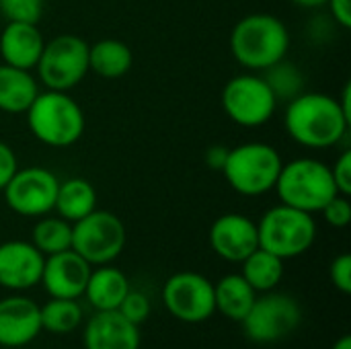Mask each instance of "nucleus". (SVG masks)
Masks as SVG:
<instances>
[{
	"instance_id": "a878e982",
	"label": "nucleus",
	"mask_w": 351,
	"mask_h": 349,
	"mask_svg": "<svg viewBox=\"0 0 351 349\" xmlns=\"http://www.w3.org/2000/svg\"><path fill=\"white\" fill-rule=\"evenodd\" d=\"M41 309V329L53 335L76 331L84 321V311L76 298H49Z\"/></svg>"
},
{
	"instance_id": "f8f14e48",
	"label": "nucleus",
	"mask_w": 351,
	"mask_h": 349,
	"mask_svg": "<svg viewBox=\"0 0 351 349\" xmlns=\"http://www.w3.org/2000/svg\"><path fill=\"white\" fill-rule=\"evenodd\" d=\"M60 179L43 167L16 169L2 189L6 206L25 218H41L53 212Z\"/></svg>"
},
{
	"instance_id": "4468645a",
	"label": "nucleus",
	"mask_w": 351,
	"mask_h": 349,
	"mask_svg": "<svg viewBox=\"0 0 351 349\" xmlns=\"http://www.w3.org/2000/svg\"><path fill=\"white\" fill-rule=\"evenodd\" d=\"M210 247L220 259L243 263L259 247L257 222L245 214H222L210 228Z\"/></svg>"
},
{
	"instance_id": "a211bd4d",
	"label": "nucleus",
	"mask_w": 351,
	"mask_h": 349,
	"mask_svg": "<svg viewBox=\"0 0 351 349\" xmlns=\"http://www.w3.org/2000/svg\"><path fill=\"white\" fill-rule=\"evenodd\" d=\"M45 39L37 23H16L6 21L0 33V58L4 64L33 70L41 58Z\"/></svg>"
},
{
	"instance_id": "6ab92c4d",
	"label": "nucleus",
	"mask_w": 351,
	"mask_h": 349,
	"mask_svg": "<svg viewBox=\"0 0 351 349\" xmlns=\"http://www.w3.org/2000/svg\"><path fill=\"white\" fill-rule=\"evenodd\" d=\"M128 292H130L128 276L119 267L107 263V265H95V269H90L82 296L93 306V311H117Z\"/></svg>"
},
{
	"instance_id": "9b49d317",
	"label": "nucleus",
	"mask_w": 351,
	"mask_h": 349,
	"mask_svg": "<svg viewBox=\"0 0 351 349\" xmlns=\"http://www.w3.org/2000/svg\"><path fill=\"white\" fill-rule=\"evenodd\" d=\"M162 306L181 323H204L216 313L214 284L197 272L173 274L160 292Z\"/></svg>"
},
{
	"instance_id": "ddd939ff",
	"label": "nucleus",
	"mask_w": 351,
	"mask_h": 349,
	"mask_svg": "<svg viewBox=\"0 0 351 349\" xmlns=\"http://www.w3.org/2000/svg\"><path fill=\"white\" fill-rule=\"evenodd\" d=\"M39 304L19 292L0 298V346L19 349L33 344L41 333Z\"/></svg>"
},
{
	"instance_id": "72a5a7b5",
	"label": "nucleus",
	"mask_w": 351,
	"mask_h": 349,
	"mask_svg": "<svg viewBox=\"0 0 351 349\" xmlns=\"http://www.w3.org/2000/svg\"><path fill=\"white\" fill-rule=\"evenodd\" d=\"M329 10H331V16L335 21V25L343 27V29H350L351 27V0H327Z\"/></svg>"
},
{
	"instance_id": "bb28decb",
	"label": "nucleus",
	"mask_w": 351,
	"mask_h": 349,
	"mask_svg": "<svg viewBox=\"0 0 351 349\" xmlns=\"http://www.w3.org/2000/svg\"><path fill=\"white\" fill-rule=\"evenodd\" d=\"M263 80L271 88L274 97L280 101H292L300 93H304V74L294 62H288L286 58L271 64L269 68L261 70Z\"/></svg>"
},
{
	"instance_id": "c756f323",
	"label": "nucleus",
	"mask_w": 351,
	"mask_h": 349,
	"mask_svg": "<svg viewBox=\"0 0 351 349\" xmlns=\"http://www.w3.org/2000/svg\"><path fill=\"white\" fill-rule=\"evenodd\" d=\"M325 222L333 228H346L351 222V202L350 195H341L337 193L335 197H331L323 210H321Z\"/></svg>"
},
{
	"instance_id": "f257e3e1",
	"label": "nucleus",
	"mask_w": 351,
	"mask_h": 349,
	"mask_svg": "<svg viewBox=\"0 0 351 349\" xmlns=\"http://www.w3.org/2000/svg\"><path fill=\"white\" fill-rule=\"evenodd\" d=\"M350 123L339 101L325 93H300L288 101L284 115L290 138L306 148H331L339 144Z\"/></svg>"
},
{
	"instance_id": "f03ea898",
	"label": "nucleus",
	"mask_w": 351,
	"mask_h": 349,
	"mask_svg": "<svg viewBox=\"0 0 351 349\" xmlns=\"http://www.w3.org/2000/svg\"><path fill=\"white\" fill-rule=\"evenodd\" d=\"M290 49V31L282 19L269 12L243 16L230 33L232 58L251 72H261L286 58Z\"/></svg>"
},
{
	"instance_id": "1a4fd4ad",
	"label": "nucleus",
	"mask_w": 351,
	"mask_h": 349,
	"mask_svg": "<svg viewBox=\"0 0 351 349\" xmlns=\"http://www.w3.org/2000/svg\"><path fill=\"white\" fill-rule=\"evenodd\" d=\"M300 321L302 309L298 300L271 290L255 298L241 325L247 339H251L253 344H278L294 333Z\"/></svg>"
},
{
	"instance_id": "473e14b6",
	"label": "nucleus",
	"mask_w": 351,
	"mask_h": 349,
	"mask_svg": "<svg viewBox=\"0 0 351 349\" xmlns=\"http://www.w3.org/2000/svg\"><path fill=\"white\" fill-rule=\"evenodd\" d=\"M16 169H19V160H16L14 150L6 142H0V191L12 179Z\"/></svg>"
},
{
	"instance_id": "7c9ffc66",
	"label": "nucleus",
	"mask_w": 351,
	"mask_h": 349,
	"mask_svg": "<svg viewBox=\"0 0 351 349\" xmlns=\"http://www.w3.org/2000/svg\"><path fill=\"white\" fill-rule=\"evenodd\" d=\"M329 278L331 284L341 292V294H351V255L341 253L331 261L329 267Z\"/></svg>"
},
{
	"instance_id": "5701e85b",
	"label": "nucleus",
	"mask_w": 351,
	"mask_h": 349,
	"mask_svg": "<svg viewBox=\"0 0 351 349\" xmlns=\"http://www.w3.org/2000/svg\"><path fill=\"white\" fill-rule=\"evenodd\" d=\"M134 53L121 39H99L88 45V70L101 78H121L130 72Z\"/></svg>"
},
{
	"instance_id": "39448f33",
	"label": "nucleus",
	"mask_w": 351,
	"mask_h": 349,
	"mask_svg": "<svg viewBox=\"0 0 351 349\" xmlns=\"http://www.w3.org/2000/svg\"><path fill=\"white\" fill-rule=\"evenodd\" d=\"M280 152L265 142H245L228 148L222 175L230 189L245 197H257L274 191L282 171Z\"/></svg>"
},
{
	"instance_id": "0eeeda50",
	"label": "nucleus",
	"mask_w": 351,
	"mask_h": 349,
	"mask_svg": "<svg viewBox=\"0 0 351 349\" xmlns=\"http://www.w3.org/2000/svg\"><path fill=\"white\" fill-rule=\"evenodd\" d=\"M35 68L45 88L68 93L88 74V43L80 35H56L45 41Z\"/></svg>"
},
{
	"instance_id": "c85d7f7f",
	"label": "nucleus",
	"mask_w": 351,
	"mask_h": 349,
	"mask_svg": "<svg viewBox=\"0 0 351 349\" xmlns=\"http://www.w3.org/2000/svg\"><path fill=\"white\" fill-rule=\"evenodd\" d=\"M117 311H119L121 317H125L130 323H134V325L140 327V325L146 323V319L150 317L152 304H150V300H148V296H146L144 292H138V290H132V288H130V292L125 294V298L121 300V304H119Z\"/></svg>"
},
{
	"instance_id": "412c9836",
	"label": "nucleus",
	"mask_w": 351,
	"mask_h": 349,
	"mask_svg": "<svg viewBox=\"0 0 351 349\" xmlns=\"http://www.w3.org/2000/svg\"><path fill=\"white\" fill-rule=\"evenodd\" d=\"M257 292L249 286V282L241 274H228L214 284V304L216 313L222 317L241 323L249 309L253 306Z\"/></svg>"
},
{
	"instance_id": "c9c22d12",
	"label": "nucleus",
	"mask_w": 351,
	"mask_h": 349,
	"mask_svg": "<svg viewBox=\"0 0 351 349\" xmlns=\"http://www.w3.org/2000/svg\"><path fill=\"white\" fill-rule=\"evenodd\" d=\"M294 2L296 6H302V8H321L327 4V0H290Z\"/></svg>"
},
{
	"instance_id": "7ed1b4c3",
	"label": "nucleus",
	"mask_w": 351,
	"mask_h": 349,
	"mask_svg": "<svg viewBox=\"0 0 351 349\" xmlns=\"http://www.w3.org/2000/svg\"><path fill=\"white\" fill-rule=\"evenodd\" d=\"M25 113L33 138L51 148L76 144L86 128L82 107L62 91H39Z\"/></svg>"
},
{
	"instance_id": "20e7f679",
	"label": "nucleus",
	"mask_w": 351,
	"mask_h": 349,
	"mask_svg": "<svg viewBox=\"0 0 351 349\" xmlns=\"http://www.w3.org/2000/svg\"><path fill=\"white\" fill-rule=\"evenodd\" d=\"M274 191L278 193L280 204L308 214L321 212L323 206L339 193L331 175V167L311 156L284 163Z\"/></svg>"
},
{
	"instance_id": "cd10ccee",
	"label": "nucleus",
	"mask_w": 351,
	"mask_h": 349,
	"mask_svg": "<svg viewBox=\"0 0 351 349\" xmlns=\"http://www.w3.org/2000/svg\"><path fill=\"white\" fill-rule=\"evenodd\" d=\"M43 6H45V0H0V14L6 21L39 25Z\"/></svg>"
},
{
	"instance_id": "393cba45",
	"label": "nucleus",
	"mask_w": 351,
	"mask_h": 349,
	"mask_svg": "<svg viewBox=\"0 0 351 349\" xmlns=\"http://www.w3.org/2000/svg\"><path fill=\"white\" fill-rule=\"evenodd\" d=\"M33 247L43 255H56L72 249V224L60 216H41L31 230Z\"/></svg>"
},
{
	"instance_id": "b1692460",
	"label": "nucleus",
	"mask_w": 351,
	"mask_h": 349,
	"mask_svg": "<svg viewBox=\"0 0 351 349\" xmlns=\"http://www.w3.org/2000/svg\"><path fill=\"white\" fill-rule=\"evenodd\" d=\"M241 265H243L241 276L249 282V286L257 294L276 290L284 280V259L261 247H257Z\"/></svg>"
},
{
	"instance_id": "f704fd0d",
	"label": "nucleus",
	"mask_w": 351,
	"mask_h": 349,
	"mask_svg": "<svg viewBox=\"0 0 351 349\" xmlns=\"http://www.w3.org/2000/svg\"><path fill=\"white\" fill-rule=\"evenodd\" d=\"M226 156H228L226 146H210L206 150V154H204V160L212 171H222V167L226 163Z\"/></svg>"
},
{
	"instance_id": "4be33fe9",
	"label": "nucleus",
	"mask_w": 351,
	"mask_h": 349,
	"mask_svg": "<svg viewBox=\"0 0 351 349\" xmlns=\"http://www.w3.org/2000/svg\"><path fill=\"white\" fill-rule=\"evenodd\" d=\"M53 210L70 224L88 216L93 210H97V191L93 183L82 177H70L66 181H60Z\"/></svg>"
},
{
	"instance_id": "2f4dec72",
	"label": "nucleus",
	"mask_w": 351,
	"mask_h": 349,
	"mask_svg": "<svg viewBox=\"0 0 351 349\" xmlns=\"http://www.w3.org/2000/svg\"><path fill=\"white\" fill-rule=\"evenodd\" d=\"M335 187L341 195H351V150H343L331 167Z\"/></svg>"
},
{
	"instance_id": "6e6552de",
	"label": "nucleus",
	"mask_w": 351,
	"mask_h": 349,
	"mask_svg": "<svg viewBox=\"0 0 351 349\" xmlns=\"http://www.w3.org/2000/svg\"><path fill=\"white\" fill-rule=\"evenodd\" d=\"M128 232L119 216L107 210H93L88 216L72 224V251L86 263H113L125 249Z\"/></svg>"
},
{
	"instance_id": "423d86ee",
	"label": "nucleus",
	"mask_w": 351,
	"mask_h": 349,
	"mask_svg": "<svg viewBox=\"0 0 351 349\" xmlns=\"http://www.w3.org/2000/svg\"><path fill=\"white\" fill-rule=\"evenodd\" d=\"M259 247L280 259L304 255L317 241L315 216L298 208L278 204L269 208L257 222Z\"/></svg>"
},
{
	"instance_id": "f3484780",
	"label": "nucleus",
	"mask_w": 351,
	"mask_h": 349,
	"mask_svg": "<svg viewBox=\"0 0 351 349\" xmlns=\"http://www.w3.org/2000/svg\"><path fill=\"white\" fill-rule=\"evenodd\" d=\"M84 349H140V327L119 311H95L84 325Z\"/></svg>"
},
{
	"instance_id": "9d476101",
	"label": "nucleus",
	"mask_w": 351,
	"mask_h": 349,
	"mask_svg": "<svg viewBox=\"0 0 351 349\" xmlns=\"http://www.w3.org/2000/svg\"><path fill=\"white\" fill-rule=\"evenodd\" d=\"M222 109L241 128L265 125L276 109L278 99L261 74L247 72L232 76L222 88Z\"/></svg>"
},
{
	"instance_id": "e433bc0d",
	"label": "nucleus",
	"mask_w": 351,
	"mask_h": 349,
	"mask_svg": "<svg viewBox=\"0 0 351 349\" xmlns=\"http://www.w3.org/2000/svg\"><path fill=\"white\" fill-rule=\"evenodd\" d=\"M333 349H351V335H341V337L335 341Z\"/></svg>"
},
{
	"instance_id": "aec40b11",
	"label": "nucleus",
	"mask_w": 351,
	"mask_h": 349,
	"mask_svg": "<svg viewBox=\"0 0 351 349\" xmlns=\"http://www.w3.org/2000/svg\"><path fill=\"white\" fill-rule=\"evenodd\" d=\"M39 93L37 78L31 70L0 64V111L25 113Z\"/></svg>"
},
{
	"instance_id": "2eb2a0df",
	"label": "nucleus",
	"mask_w": 351,
	"mask_h": 349,
	"mask_svg": "<svg viewBox=\"0 0 351 349\" xmlns=\"http://www.w3.org/2000/svg\"><path fill=\"white\" fill-rule=\"evenodd\" d=\"M45 257L31 241L0 243V288L25 292L41 282Z\"/></svg>"
},
{
	"instance_id": "dca6fc26",
	"label": "nucleus",
	"mask_w": 351,
	"mask_h": 349,
	"mask_svg": "<svg viewBox=\"0 0 351 349\" xmlns=\"http://www.w3.org/2000/svg\"><path fill=\"white\" fill-rule=\"evenodd\" d=\"M93 265L86 263L76 251L68 249L45 257L41 272V286L49 298H80L84 294Z\"/></svg>"
}]
</instances>
